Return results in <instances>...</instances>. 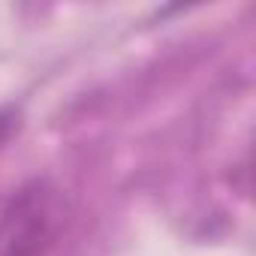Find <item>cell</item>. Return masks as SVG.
I'll return each mask as SVG.
<instances>
[{"label": "cell", "instance_id": "cell-2", "mask_svg": "<svg viewBox=\"0 0 256 256\" xmlns=\"http://www.w3.org/2000/svg\"><path fill=\"white\" fill-rule=\"evenodd\" d=\"M18 130V114L12 108H0V148L10 142V136Z\"/></svg>", "mask_w": 256, "mask_h": 256}, {"label": "cell", "instance_id": "cell-1", "mask_svg": "<svg viewBox=\"0 0 256 256\" xmlns=\"http://www.w3.org/2000/svg\"><path fill=\"white\" fill-rule=\"evenodd\" d=\"M66 223L64 193L36 178L18 187L0 211V256H46Z\"/></svg>", "mask_w": 256, "mask_h": 256}]
</instances>
